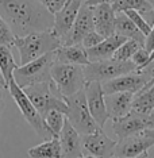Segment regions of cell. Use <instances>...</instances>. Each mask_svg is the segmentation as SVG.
<instances>
[{"label":"cell","mask_w":154,"mask_h":158,"mask_svg":"<svg viewBox=\"0 0 154 158\" xmlns=\"http://www.w3.org/2000/svg\"><path fill=\"white\" fill-rule=\"evenodd\" d=\"M152 61H154V49H153V52L150 53V57H149V62H148V65L150 62H152Z\"/></svg>","instance_id":"cell-40"},{"label":"cell","mask_w":154,"mask_h":158,"mask_svg":"<svg viewBox=\"0 0 154 158\" xmlns=\"http://www.w3.org/2000/svg\"><path fill=\"white\" fill-rule=\"evenodd\" d=\"M15 34L11 30L10 24L7 23V20L0 15V45H7L12 46L14 41H15Z\"/></svg>","instance_id":"cell-29"},{"label":"cell","mask_w":154,"mask_h":158,"mask_svg":"<svg viewBox=\"0 0 154 158\" xmlns=\"http://www.w3.org/2000/svg\"><path fill=\"white\" fill-rule=\"evenodd\" d=\"M149 69V72H150V74H152V77L154 78V61H152V62L149 64L148 66H146Z\"/></svg>","instance_id":"cell-36"},{"label":"cell","mask_w":154,"mask_h":158,"mask_svg":"<svg viewBox=\"0 0 154 158\" xmlns=\"http://www.w3.org/2000/svg\"><path fill=\"white\" fill-rule=\"evenodd\" d=\"M62 45V41L57 37L53 28L45 31H35L24 37H16L14 41V48L19 52L20 64L30 62L35 58L54 52Z\"/></svg>","instance_id":"cell-2"},{"label":"cell","mask_w":154,"mask_h":158,"mask_svg":"<svg viewBox=\"0 0 154 158\" xmlns=\"http://www.w3.org/2000/svg\"><path fill=\"white\" fill-rule=\"evenodd\" d=\"M142 132L145 135H149V136H152V138H154V128H148V130H145Z\"/></svg>","instance_id":"cell-37"},{"label":"cell","mask_w":154,"mask_h":158,"mask_svg":"<svg viewBox=\"0 0 154 158\" xmlns=\"http://www.w3.org/2000/svg\"><path fill=\"white\" fill-rule=\"evenodd\" d=\"M103 39H104V37H102L98 31L94 30V31H91L89 34L85 35L84 39L81 41V45H83L85 49H91V48H94V46L99 45Z\"/></svg>","instance_id":"cell-31"},{"label":"cell","mask_w":154,"mask_h":158,"mask_svg":"<svg viewBox=\"0 0 154 158\" xmlns=\"http://www.w3.org/2000/svg\"><path fill=\"white\" fill-rule=\"evenodd\" d=\"M132 96H134V93L131 92H116L106 95V106L111 119L124 116L130 112Z\"/></svg>","instance_id":"cell-20"},{"label":"cell","mask_w":154,"mask_h":158,"mask_svg":"<svg viewBox=\"0 0 154 158\" xmlns=\"http://www.w3.org/2000/svg\"><path fill=\"white\" fill-rule=\"evenodd\" d=\"M112 158H118V157H112ZM134 158H149V154H148V152H146V153H143L138 157H134Z\"/></svg>","instance_id":"cell-39"},{"label":"cell","mask_w":154,"mask_h":158,"mask_svg":"<svg viewBox=\"0 0 154 158\" xmlns=\"http://www.w3.org/2000/svg\"><path fill=\"white\" fill-rule=\"evenodd\" d=\"M0 88H3V87H2V85H0Z\"/></svg>","instance_id":"cell-45"},{"label":"cell","mask_w":154,"mask_h":158,"mask_svg":"<svg viewBox=\"0 0 154 158\" xmlns=\"http://www.w3.org/2000/svg\"><path fill=\"white\" fill-rule=\"evenodd\" d=\"M83 2H87V0H83Z\"/></svg>","instance_id":"cell-44"},{"label":"cell","mask_w":154,"mask_h":158,"mask_svg":"<svg viewBox=\"0 0 154 158\" xmlns=\"http://www.w3.org/2000/svg\"><path fill=\"white\" fill-rule=\"evenodd\" d=\"M115 33L123 35L127 39H134L138 44L145 46L146 37L139 28L132 23V20L124 12H116L115 18Z\"/></svg>","instance_id":"cell-22"},{"label":"cell","mask_w":154,"mask_h":158,"mask_svg":"<svg viewBox=\"0 0 154 158\" xmlns=\"http://www.w3.org/2000/svg\"><path fill=\"white\" fill-rule=\"evenodd\" d=\"M145 49L148 50V52H150V53H152L153 49H154V23H153V26H152V31H150V34L146 37Z\"/></svg>","instance_id":"cell-33"},{"label":"cell","mask_w":154,"mask_h":158,"mask_svg":"<svg viewBox=\"0 0 154 158\" xmlns=\"http://www.w3.org/2000/svg\"><path fill=\"white\" fill-rule=\"evenodd\" d=\"M22 89L28 96V99L31 100V103L34 104V107L38 110V112L42 115L44 119L52 110H58L66 115L68 104L65 102V98L58 92V89L56 88L54 82L52 80L28 85V87Z\"/></svg>","instance_id":"cell-3"},{"label":"cell","mask_w":154,"mask_h":158,"mask_svg":"<svg viewBox=\"0 0 154 158\" xmlns=\"http://www.w3.org/2000/svg\"><path fill=\"white\" fill-rule=\"evenodd\" d=\"M52 81L64 98L74 95L87 85L84 66L54 62L52 68Z\"/></svg>","instance_id":"cell-5"},{"label":"cell","mask_w":154,"mask_h":158,"mask_svg":"<svg viewBox=\"0 0 154 158\" xmlns=\"http://www.w3.org/2000/svg\"><path fill=\"white\" fill-rule=\"evenodd\" d=\"M16 68L18 64L14 60L11 46L0 45V70H2L3 77L7 82V87H8L10 81L14 78V72H15Z\"/></svg>","instance_id":"cell-25"},{"label":"cell","mask_w":154,"mask_h":158,"mask_svg":"<svg viewBox=\"0 0 154 158\" xmlns=\"http://www.w3.org/2000/svg\"><path fill=\"white\" fill-rule=\"evenodd\" d=\"M83 0H68V3L58 12L54 14V24L53 31L64 44V39L69 34L72 26L77 18V14L80 11V7L83 4Z\"/></svg>","instance_id":"cell-15"},{"label":"cell","mask_w":154,"mask_h":158,"mask_svg":"<svg viewBox=\"0 0 154 158\" xmlns=\"http://www.w3.org/2000/svg\"><path fill=\"white\" fill-rule=\"evenodd\" d=\"M54 52L48 53V54L35 58L22 66H18L14 72V80L20 88L50 81L52 80V68L54 65Z\"/></svg>","instance_id":"cell-4"},{"label":"cell","mask_w":154,"mask_h":158,"mask_svg":"<svg viewBox=\"0 0 154 158\" xmlns=\"http://www.w3.org/2000/svg\"><path fill=\"white\" fill-rule=\"evenodd\" d=\"M65 119H66V115L58 110H52L45 116V122L48 124V127L50 128V131H52L53 136L58 138L60 132L64 127V123H65Z\"/></svg>","instance_id":"cell-26"},{"label":"cell","mask_w":154,"mask_h":158,"mask_svg":"<svg viewBox=\"0 0 154 158\" xmlns=\"http://www.w3.org/2000/svg\"><path fill=\"white\" fill-rule=\"evenodd\" d=\"M0 15L15 37L53 28L54 15L39 0H0Z\"/></svg>","instance_id":"cell-1"},{"label":"cell","mask_w":154,"mask_h":158,"mask_svg":"<svg viewBox=\"0 0 154 158\" xmlns=\"http://www.w3.org/2000/svg\"><path fill=\"white\" fill-rule=\"evenodd\" d=\"M78 158H96V157H94V156H81V157H78Z\"/></svg>","instance_id":"cell-41"},{"label":"cell","mask_w":154,"mask_h":158,"mask_svg":"<svg viewBox=\"0 0 154 158\" xmlns=\"http://www.w3.org/2000/svg\"><path fill=\"white\" fill-rule=\"evenodd\" d=\"M50 12L54 15L56 12H58L61 8L68 3V0H39Z\"/></svg>","instance_id":"cell-32"},{"label":"cell","mask_w":154,"mask_h":158,"mask_svg":"<svg viewBox=\"0 0 154 158\" xmlns=\"http://www.w3.org/2000/svg\"><path fill=\"white\" fill-rule=\"evenodd\" d=\"M126 41L127 38H124L123 35L116 34V33L104 38L99 45H96L91 49H87L89 62H96V61L112 58L114 53L118 50V48Z\"/></svg>","instance_id":"cell-18"},{"label":"cell","mask_w":154,"mask_h":158,"mask_svg":"<svg viewBox=\"0 0 154 158\" xmlns=\"http://www.w3.org/2000/svg\"><path fill=\"white\" fill-rule=\"evenodd\" d=\"M115 12H124L127 10H135L143 16L148 14H154V8L148 0H112L111 3Z\"/></svg>","instance_id":"cell-24"},{"label":"cell","mask_w":154,"mask_h":158,"mask_svg":"<svg viewBox=\"0 0 154 158\" xmlns=\"http://www.w3.org/2000/svg\"><path fill=\"white\" fill-rule=\"evenodd\" d=\"M153 146H154V138L145 135L143 132L130 135V136H126V138H120L119 142H116L114 157L134 158L146 153Z\"/></svg>","instance_id":"cell-13"},{"label":"cell","mask_w":154,"mask_h":158,"mask_svg":"<svg viewBox=\"0 0 154 158\" xmlns=\"http://www.w3.org/2000/svg\"><path fill=\"white\" fill-rule=\"evenodd\" d=\"M30 158H62V149L58 138H50L45 142L28 149Z\"/></svg>","instance_id":"cell-23"},{"label":"cell","mask_w":154,"mask_h":158,"mask_svg":"<svg viewBox=\"0 0 154 158\" xmlns=\"http://www.w3.org/2000/svg\"><path fill=\"white\" fill-rule=\"evenodd\" d=\"M149 57H150V52L145 49V46H142L134 53V56L131 57V61L137 65V69H143V68L148 66Z\"/></svg>","instance_id":"cell-30"},{"label":"cell","mask_w":154,"mask_h":158,"mask_svg":"<svg viewBox=\"0 0 154 158\" xmlns=\"http://www.w3.org/2000/svg\"><path fill=\"white\" fill-rule=\"evenodd\" d=\"M56 62L69 64V65H87L89 64L87 49L81 44L77 45H61L54 50Z\"/></svg>","instance_id":"cell-19"},{"label":"cell","mask_w":154,"mask_h":158,"mask_svg":"<svg viewBox=\"0 0 154 158\" xmlns=\"http://www.w3.org/2000/svg\"><path fill=\"white\" fill-rule=\"evenodd\" d=\"M152 118H153V127H152V128H154V111L152 112Z\"/></svg>","instance_id":"cell-42"},{"label":"cell","mask_w":154,"mask_h":158,"mask_svg":"<svg viewBox=\"0 0 154 158\" xmlns=\"http://www.w3.org/2000/svg\"><path fill=\"white\" fill-rule=\"evenodd\" d=\"M58 139L61 143V149H62V158H78L84 156L81 134L72 126L68 119H65Z\"/></svg>","instance_id":"cell-16"},{"label":"cell","mask_w":154,"mask_h":158,"mask_svg":"<svg viewBox=\"0 0 154 158\" xmlns=\"http://www.w3.org/2000/svg\"><path fill=\"white\" fill-rule=\"evenodd\" d=\"M131 110L143 115H150L154 111V78L134 93Z\"/></svg>","instance_id":"cell-21"},{"label":"cell","mask_w":154,"mask_h":158,"mask_svg":"<svg viewBox=\"0 0 154 158\" xmlns=\"http://www.w3.org/2000/svg\"><path fill=\"white\" fill-rule=\"evenodd\" d=\"M85 98H87L88 108L92 118L100 127H104L106 122L110 119V114L106 106V95L103 92V87L100 81H91L87 82L84 88Z\"/></svg>","instance_id":"cell-11"},{"label":"cell","mask_w":154,"mask_h":158,"mask_svg":"<svg viewBox=\"0 0 154 158\" xmlns=\"http://www.w3.org/2000/svg\"><path fill=\"white\" fill-rule=\"evenodd\" d=\"M139 48H142L141 44H138L134 39H127L126 42H123V44L118 48V50L114 53L112 58L119 60V61H128V60H131V57L134 56V53L137 52Z\"/></svg>","instance_id":"cell-27"},{"label":"cell","mask_w":154,"mask_h":158,"mask_svg":"<svg viewBox=\"0 0 154 158\" xmlns=\"http://www.w3.org/2000/svg\"><path fill=\"white\" fill-rule=\"evenodd\" d=\"M94 11V24L95 30L102 35V37H110L115 34V18L116 12L114 11L112 6L110 3L99 4L92 7Z\"/></svg>","instance_id":"cell-17"},{"label":"cell","mask_w":154,"mask_h":158,"mask_svg":"<svg viewBox=\"0 0 154 158\" xmlns=\"http://www.w3.org/2000/svg\"><path fill=\"white\" fill-rule=\"evenodd\" d=\"M83 150L96 158H112L116 142L106 135L103 128H98L91 134L81 135Z\"/></svg>","instance_id":"cell-12"},{"label":"cell","mask_w":154,"mask_h":158,"mask_svg":"<svg viewBox=\"0 0 154 158\" xmlns=\"http://www.w3.org/2000/svg\"><path fill=\"white\" fill-rule=\"evenodd\" d=\"M112 131L118 138H126L130 135L141 134L142 131L153 127V118L150 115L138 114L135 111H130L127 115L116 119H112Z\"/></svg>","instance_id":"cell-10"},{"label":"cell","mask_w":154,"mask_h":158,"mask_svg":"<svg viewBox=\"0 0 154 158\" xmlns=\"http://www.w3.org/2000/svg\"><path fill=\"white\" fill-rule=\"evenodd\" d=\"M65 102L68 104L66 119L70 122L72 126H73L81 135L91 134V132L98 130V128H102L95 122L91 112H89L84 89L78 91L77 93H74V95H70V96H68V98H65Z\"/></svg>","instance_id":"cell-6"},{"label":"cell","mask_w":154,"mask_h":158,"mask_svg":"<svg viewBox=\"0 0 154 158\" xmlns=\"http://www.w3.org/2000/svg\"><path fill=\"white\" fill-rule=\"evenodd\" d=\"M3 88H0V112H2V108H3Z\"/></svg>","instance_id":"cell-38"},{"label":"cell","mask_w":154,"mask_h":158,"mask_svg":"<svg viewBox=\"0 0 154 158\" xmlns=\"http://www.w3.org/2000/svg\"><path fill=\"white\" fill-rule=\"evenodd\" d=\"M135 69H137V65L131 60L119 61L115 58H110V60L96 61V62H89L87 65H84V74L87 82L91 81L104 82Z\"/></svg>","instance_id":"cell-8"},{"label":"cell","mask_w":154,"mask_h":158,"mask_svg":"<svg viewBox=\"0 0 154 158\" xmlns=\"http://www.w3.org/2000/svg\"><path fill=\"white\" fill-rule=\"evenodd\" d=\"M0 85L3 87V89H8V87H7V82H6V80H4V77H3L2 70H0Z\"/></svg>","instance_id":"cell-35"},{"label":"cell","mask_w":154,"mask_h":158,"mask_svg":"<svg viewBox=\"0 0 154 158\" xmlns=\"http://www.w3.org/2000/svg\"><path fill=\"white\" fill-rule=\"evenodd\" d=\"M85 4L91 6V7H95V6H99V4H104V3H112V0H87V2H84Z\"/></svg>","instance_id":"cell-34"},{"label":"cell","mask_w":154,"mask_h":158,"mask_svg":"<svg viewBox=\"0 0 154 158\" xmlns=\"http://www.w3.org/2000/svg\"><path fill=\"white\" fill-rule=\"evenodd\" d=\"M148 2H149L152 6H153V8H154V0H148Z\"/></svg>","instance_id":"cell-43"},{"label":"cell","mask_w":154,"mask_h":158,"mask_svg":"<svg viewBox=\"0 0 154 158\" xmlns=\"http://www.w3.org/2000/svg\"><path fill=\"white\" fill-rule=\"evenodd\" d=\"M95 30L94 24V11L92 7L83 3L80 7V11L77 14V18L72 26L69 34L65 37L62 45H77L81 44V41L87 34Z\"/></svg>","instance_id":"cell-14"},{"label":"cell","mask_w":154,"mask_h":158,"mask_svg":"<svg viewBox=\"0 0 154 158\" xmlns=\"http://www.w3.org/2000/svg\"><path fill=\"white\" fill-rule=\"evenodd\" d=\"M124 14H126V15L132 20V23L145 34V37H148L150 34V31H152V24L145 19V16H143L141 12L135 11V10H127V11H124Z\"/></svg>","instance_id":"cell-28"},{"label":"cell","mask_w":154,"mask_h":158,"mask_svg":"<svg viewBox=\"0 0 154 158\" xmlns=\"http://www.w3.org/2000/svg\"><path fill=\"white\" fill-rule=\"evenodd\" d=\"M153 77L150 74L148 68L143 69H135L132 72H128L126 74H122L119 77L111 78L108 81L102 82L103 92L104 95L116 92H131L137 93L139 89L143 88L149 81H152Z\"/></svg>","instance_id":"cell-9"},{"label":"cell","mask_w":154,"mask_h":158,"mask_svg":"<svg viewBox=\"0 0 154 158\" xmlns=\"http://www.w3.org/2000/svg\"><path fill=\"white\" fill-rule=\"evenodd\" d=\"M8 91H10V95L12 96L14 102L16 103L18 108L20 110V114L23 115V118L27 120V123L34 128V131L44 138L45 141L46 139H50V138H54L50 131V128L48 127L45 119L42 118V115L38 112V110L34 107V104L31 103V100L28 99V96L24 93V91L19 85L15 82V80L10 81L8 84Z\"/></svg>","instance_id":"cell-7"}]
</instances>
